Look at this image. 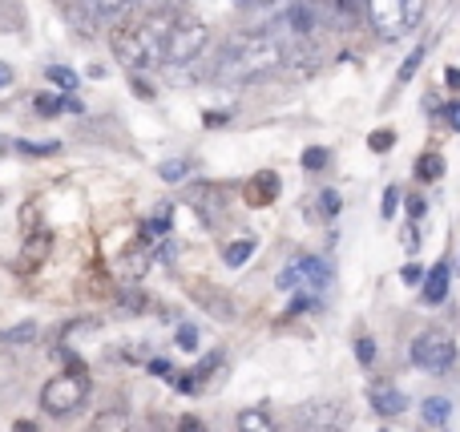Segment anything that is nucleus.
Here are the masks:
<instances>
[{"instance_id": "nucleus-1", "label": "nucleus", "mask_w": 460, "mask_h": 432, "mask_svg": "<svg viewBox=\"0 0 460 432\" xmlns=\"http://www.w3.org/2000/svg\"><path fill=\"white\" fill-rule=\"evenodd\" d=\"M287 65V45L279 37L262 32H243V37L226 40L223 53L215 61V77L218 81H259L270 77L275 69Z\"/></svg>"}, {"instance_id": "nucleus-2", "label": "nucleus", "mask_w": 460, "mask_h": 432, "mask_svg": "<svg viewBox=\"0 0 460 432\" xmlns=\"http://www.w3.org/2000/svg\"><path fill=\"white\" fill-rule=\"evenodd\" d=\"M364 13L376 37L400 40L404 32H412L424 21V0H367Z\"/></svg>"}, {"instance_id": "nucleus-3", "label": "nucleus", "mask_w": 460, "mask_h": 432, "mask_svg": "<svg viewBox=\"0 0 460 432\" xmlns=\"http://www.w3.org/2000/svg\"><path fill=\"white\" fill-rule=\"evenodd\" d=\"M85 396H89V372L65 368L61 376H53L40 388V409H45L49 417H73V412L85 404Z\"/></svg>"}, {"instance_id": "nucleus-4", "label": "nucleus", "mask_w": 460, "mask_h": 432, "mask_svg": "<svg viewBox=\"0 0 460 432\" xmlns=\"http://www.w3.org/2000/svg\"><path fill=\"white\" fill-rule=\"evenodd\" d=\"M332 279H335V271L327 267V259H319V255H299V259H291V263L279 271V287L283 291H311V295H323L327 287H332Z\"/></svg>"}, {"instance_id": "nucleus-5", "label": "nucleus", "mask_w": 460, "mask_h": 432, "mask_svg": "<svg viewBox=\"0 0 460 432\" xmlns=\"http://www.w3.org/2000/svg\"><path fill=\"white\" fill-rule=\"evenodd\" d=\"M210 48V29L202 21H182L178 16L166 40V65H194Z\"/></svg>"}, {"instance_id": "nucleus-6", "label": "nucleus", "mask_w": 460, "mask_h": 432, "mask_svg": "<svg viewBox=\"0 0 460 432\" xmlns=\"http://www.w3.org/2000/svg\"><path fill=\"white\" fill-rule=\"evenodd\" d=\"M408 356H412V364L420 372H448L456 364V344L448 331L432 328V331H420V336L412 339Z\"/></svg>"}, {"instance_id": "nucleus-7", "label": "nucleus", "mask_w": 460, "mask_h": 432, "mask_svg": "<svg viewBox=\"0 0 460 432\" xmlns=\"http://www.w3.org/2000/svg\"><path fill=\"white\" fill-rule=\"evenodd\" d=\"M295 425H299V432H343L348 428V409L340 401H311L295 409Z\"/></svg>"}, {"instance_id": "nucleus-8", "label": "nucleus", "mask_w": 460, "mask_h": 432, "mask_svg": "<svg viewBox=\"0 0 460 432\" xmlns=\"http://www.w3.org/2000/svg\"><path fill=\"white\" fill-rule=\"evenodd\" d=\"M110 48H113V57H118L129 73H146V69H154V65H158V57H154L150 48H146V40L134 32V24L113 29L110 32Z\"/></svg>"}, {"instance_id": "nucleus-9", "label": "nucleus", "mask_w": 460, "mask_h": 432, "mask_svg": "<svg viewBox=\"0 0 460 432\" xmlns=\"http://www.w3.org/2000/svg\"><path fill=\"white\" fill-rule=\"evenodd\" d=\"M134 8H137V0H77L81 21L93 24V29H110V32L134 21Z\"/></svg>"}, {"instance_id": "nucleus-10", "label": "nucleus", "mask_w": 460, "mask_h": 432, "mask_svg": "<svg viewBox=\"0 0 460 432\" xmlns=\"http://www.w3.org/2000/svg\"><path fill=\"white\" fill-rule=\"evenodd\" d=\"M190 207L199 210L202 223L215 226L218 218H223V210H226V194L218 190V186H210V182H199V186H190Z\"/></svg>"}, {"instance_id": "nucleus-11", "label": "nucleus", "mask_w": 460, "mask_h": 432, "mask_svg": "<svg viewBox=\"0 0 460 432\" xmlns=\"http://www.w3.org/2000/svg\"><path fill=\"white\" fill-rule=\"evenodd\" d=\"M367 404H372V412H376V417L392 420V417H400V412L408 409V396L400 392L396 384H388V380H380V384H372V388H367Z\"/></svg>"}, {"instance_id": "nucleus-12", "label": "nucleus", "mask_w": 460, "mask_h": 432, "mask_svg": "<svg viewBox=\"0 0 460 432\" xmlns=\"http://www.w3.org/2000/svg\"><path fill=\"white\" fill-rule=\"evenodd\" d=\"M448 287H453V267L432 263V271H424V283H420V304L440 307L448 299Z\"/></svg>"}, {"instance_id": "nucleus-13", "label": "nucleus", "mask_w": 460, "mask_h": 432, "mask_svg": "<svg viewBox=\"0 0 460 432\" xmlns=\"http://www.w3.org/2000/svg\"><path fill=\"white\" fill-rule=\"evenodd\" d=\"M275 194H279L275 170H262V174H254L251 182H246V202H251V207H267V202H275Z\"/></svg>"}, {"instance_id": "nucleus-14", "label": "nucleus", "mask_w": 460, "mask_h": 432, "mask_svg": "<svg viewBox=\"0 0 460 432\" xmlns=\"http://www.w3.org/2000/svg\"><path fill=\"white\" fill-rule=\"evenodd\" d=\"M448 417H453V401L448 396H429V401L420 404V420L432 428H445Z\"/></svg>"}, {"instance_id": "nucleus-15", "label": "nucleus", "mask_w": 460, "mask_h": 432, "mask_svg": "<svg viewBox=\"0 0 460 432\" xmlns=\"http://www.w3.org/2000/svg\"><path fill=\"white\" fill-rule=\"evenodd\" d=\"M150 263H154V255L146 247H137V251H129V255H121V275H126V279H142V275L150 271Z\"/></svg>"}, {"instance_id": "nucleus-16", "label": "nucleus", "mask_w": 460, "mask_h": 432, "mask_svg": "<svg viewBox=\"0 0 460 432\" xmlns=\"http://www.w3.org/2000/svg\"><path fill=\"white\" fill-rule=\"evenodd\" d=\"M234 425H238V432H279V428H275V420H270L262 409H246V412H238Z\"/></svg>"}, {"instance_id": "nucleus-17", "label": "nucleus", "mask_w": 460, "mask_h": 432, "mask_svg": "<svg viewBox=\"0 0 460 432\" xmlns=\"http://www.w3.org/2000/svg\"><path fill=\"white\" fill-rule=\"evenodd\" d=\"M89 432H129V417L121 409H105L93 417V428Z\"/></svg>"}, {"instance_id": "nucleus-18", "label": "nucleus", "mask_w": 460, "mask_h": 432, "mask_svg": "<svg viewBox=\"0 0 460 432\" xmlns=\"http://www.w3.org/2000/svg\"><path fill=\"white\" fill-rule=\"evenodd\" d=\"M416 178H420V182H440V178H445V158H440V154H424V158L416 162Z\"/></svg>"}, {"instance_id": "nucleus-19", "label": "nucleus", "mask_w": 460, "mask_h": 432, "mask_svg": "<svg viewBox=\"0 0 460 432\" xmlns=\"http://www.w3.org/2000/svg\"><path fill=\"white\" fill-rule=\"evenodd\" d=\"M251 255H254V239H234V242H226L223 263H226V267H243Z\"/></svg>"}, {"instance_id": "nucleus-20", "label": "nucleus", "mask_w": 460, "mask_h": 432, "mask_svg": "<svg viewBox=\"0 0 460 432\" xmlns=\"http://www.w3.org/2000/svg\"><path fill=\"white\" fill-rule=\"evenodd\" d=\"M45 77L53 81V85L61 89V93H73V89H77V73H73V69H65V65H49V69H45Z\"/></svg>"}, {"instance_id": "nucleus-21", "label": "nucleus", "mask_w": 460, "mask_h": 432, "mask_svg": "<svg viewBox=\"0 0 460 432\" xmlns=\"http://www.w3.org/2000/svg\"><path fill=\"white\" fill-rule=\"evenodd\" d=\"M424 57H429V48H424V45H416L412 53L404 57V65H400V85H408V81L416 77V69H420V65H424Z\"/></svg>"}, {"instance_id": "nucleus-22", "label": "nucleus", "mask_w": 460, "mask_h": 432, "mask_svg": "<svg viewBox=\"0 0 460 432\" xmlns=\"http://www.w3.org/2000/svg\"><path fill=\"white\" fill-rule=\"evenodd\" d=\"M299 162H303V170H311V174H319V170H323L327 162H332V150H323V145H307Z\"/></svg>"}, {"instance_id": "nucleus-23", "label": "nucleus", "mask_w": 460, "mask_h": 432, "mask_svg": "<svg viewBox=\"0 0 460 432\" xmlns=\"http://www.w3.org/2000/svg\"><path fill=\"white\" fill-rule=\"evenodd\" d=\"M0 339H4V344H32V339H37V323H16V328L0 331Z\"/></svg>"}, {"instance_id": "nucleus-24", "label": "nucleus", "mask_w": 460, "mask_h": 432, "mask_svg": "<svg viewBox=\"0 0 460 432\" xmlns=\"http://www.w3.org/2000/svg\"><path fill=\"white\" fill-rule=\"evenodd\" d=\"M186 170H190V166H186L182 158H170V162H162V166H158V174H162V182H182Z\"/></svg>"}, {"instance_id": "nucleus-25", "label": "nucleus", "mask_w": 460, "mask_h": 432, "mask_svg": "<svg viewBox=\"0 0 460 432\" xmlns=\"http://www.w3.org/2000/svg\"><path fill=\"white\" fill-rule=\"evenodd\" d=\"M45 251H49V234L40 231L37 239H32V247H24V263H29V271L40 263V259H45Z\"/></svg>"}, {"instance_id": "nucleus-26", "label": "nucleus", "mask_w": 460, "mask_h": 432, "mask_svg": "<svg viewBox=\"0 0 460 432\" xmlns=\"http://www.w3.org/2000/svg\"><path fill=\"white\" fill-rule=\"evenodd\" d=\"M367 145H372L376 154H388L392 145H396V134H392V129H372V134H367Z\"/></svg>"}, {"instance_id": "nucleus-27", "label": "nucleus", "mask_w": 460, "mask_h": 432, "mask_svg": "<svg viewBox=\"0 0 460 432\" xmlns=\"http://www.w3.org/2000/svg\"><path fill=\"white\" fill-rule=\"evenodd\" d=\"M340 207H343L340 190H323V194H319V215H323V218H335V215H340Z\"/></svg>"}, {"instance_id": "nucleus-28", "label": "nucleus", "mask_w": 460, "mask_h": 432, "mask_svg": "<svg viewBox=\"0 0 460 432\" xmlns=\"http://www.w3.org/2000/svg\"><path fill=\"white\" fill-rule=\"evenodd\" d=\"M356 360L364 364V368H372V364H376V339L372 336H359L356 339Z\"/></svg>"}, {"instance_id": "nucleus-29", "label": "nucleus", "mask_w": 460, "mask_h": 432, "mask_svg": "<svg viewBox=\"0 0 460 432\" xmlns=\"http://www.w3.org/2000/svg\"><path fill=\"white\" fill-rule=\"evenodd\" d=\"M174 344L182 348V352H194V348H199V328L182 323V328H178V336H174Z\"/></svg>"}, {"instance_id": "nucleus-30", "label": "nucleus", "mask_w": 460, "mask_h": 432, "mask_svg": "<svg viewBox=\"0 0 460 432\" xmlns=\"http://www.w3.org/2000/svg\"><path fill=\"white\" fill-rule=\"evenodd\" d=\"M218 364H223V352H210V356H202V364H199V372H194V376H199V384L207 376H215L218 372Z\"/></svg>"}, {"instance_id": "nucleus-31", "label": "nucleus", "mask_w": 460, "mask_h": 432, "mask_svg": "<svg viewBox=\"0 0 460 432\" xmlns=\"http://www.w3.org/2000/svg\"><path fill=\"white\" fill-rule=\"evenodd\" d=\"M396 202H400V186H388V190H384V207H380V215H384V218H392V215H396Z\"/></svg>"}, {"instance_id": "nucleus-32", "label": "nucleus", "mask_w": 460, "mask_h": 432, "mask_svg": "<svg viewBox=\"0 0 460 432\" xmlns=\"http://www.w3.org/2000/svg\"><path fill=\"white\" fill-rule=\"evenodd\" d=\"M400 279H404L408 287H420V283H424V267L420 263H408L404 271H400Z\"/></svg>"}, {"instance_id": "nucleus-33", "label": "nucleus", "mask_w": 460, "mask_h": 432, "mask_svg": "<svg viewBox=\"0 0 460 432\" xmlns=\"http://www.w3.org/2000/svg\"><path fill=\"white\" fill-rule=\"evenodd\" d=\"M146 372H150V376H174V368H170L166 356H154V360L146 364Z\"/></svg>"}, {"instance_id": "nucleus-34", "label": "nucleus", "mask_w": 460, "mask_h": 432, "mask_svg": "<svg viewBox=\"0 0 460 432\" xmlns=\"http://www.w3.org/2000/svg\"><path fill=\"white\" fill-rule=\"evenodd\" d=\"M424 215H429V202H424L420 194H412V198H408V218L416 223V218H424Z\"/></svg>"}, {"instance_id": "nucleus-35", "label": "nucleus", "mask_w": 460, "mask_h": 432, "mask_svg": "<svg viewBox=\"0 0 460 432\" xmlns=\"http://www.w3.org/2000/svg\"><path fill=\"white\" fill-rule=\"evenodd\" d=\"M178 432H207V425H202L199 417H182L178 420Z\"/></svg>"}, {"instance_id": "nucleus-36", "label": "nucleus", "mask_w": 460, "mask_h": 432, "mask_svg": "<svg viewBox=\"0 0 460 432\" xmlns=\"http://www.w3.org/2000/svg\"><path fill=\"white\" fill-rule=\"evenodd\" d=\"M404 247H408V251L420 247V231H416V223H408V226H404Z\"/></svg>"}, {"instance_id": "nucleus-37", "label": "nucleus", "mask_w": 460, "mask_h": 432, "mask_svg": "<svg viewBox=\"0 0 460 432\" xmlns=\"http://www.w3.org/2000/svg\"><path fill=\"white\" fill-rule=\"evenodd\" d=\"M445 118H448V126H453L456 134H460V101H448V105H445Z\"/></svg>"}, {"instance_id": "nucleus-38", "label": "nucleus", "mask_w": 460, "mask_h": 432, "mask_svg": "<svg viewBox=\"0 0 460 432\" xmlns=\"http://www.w3.org/2000/svg\"><path fill=\"white\" fill-rule=\"evenodd\" d=\"M21 154H37V158H45V154H57V145H32V142H21Z\"/></svg>"}, {"instance_id": "nucleus-39", "label": "nucleus", "mask_w": 460, "mask_h": 432, "mask_svg": "<svg viewBox=\"0 0 460 432\" xmlns=\"http://www.w3.org/2000/svg\"><path fill=\"white\" fill-rule=\"evenodd\" d=\"M13 81H16V69H13L8 61H0V89H8Z\"/></svg>"}, {"instance_id": "nucleus-40", "label": "nucleus", "mask_w": 460, "mask_h": 432, "mask_svg": "<svg viewBox=\"0 0 460 432\" xmlns=\"http://www.w3.org/2000/svg\"><path fill=\"white\" fill-rule=\"evenodd\" d=\"M150 8H166V13H174V8H182L186 0H146Z\"/></svg>"}, {"instance_id": "nucleus-41", "label": "nucleus", "mask_w": 460, "mask_h": 432, "mask_svg": "<svg viewBox=\"0 0 460 432\" xmlns=\"http://www.w3.org/2000/svg\"><path fill=\"white\" fill-rule=\"evenodd\" d=\"M445 73H448V77H445V81H448V89L456 93V89H460V69H445Z\"/></svg>"}, {"instance_id": "nucleus-42", "label": "nucleus", "mask_w": 460, "mask_h": 432, "mask_svg": "<svg viewBox=\"0 0 460 432\" xmlns=\"http://www.w3.org/2000/svg\"><path fill=\"white\" fill-rule=\"evenodd\" d=\"M13 428H16V432H40V428H37V420H16Z\"/></svg>"}, {"instance_id": "nucleus-43", "label": "nucleus", "mask_w": 460, "mask_h": 432, "mask_svg": "<svg viewBox=\"0 0 460 432\" xmlns=\"http://www.w3.org/2000/svg\"><path fill=\"white\" fill-rule=\"evenodd\" d=\"M0 158H4V142H0Z\"/></svg>"}]
</instances>
